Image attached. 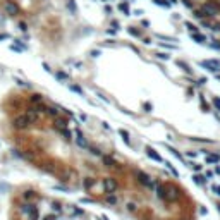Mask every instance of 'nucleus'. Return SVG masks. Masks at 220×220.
<instances>
[{
    "mask_svg": "<svg viewBox=\"0 0 220 220\" xmlns=\"http://www.w3.org/2000/svg\"><path fill=\"white\" fill-rule=\"evenodd\" d=\"M119 10L124 12V16H129V12H131L129 4H127V2H121V4H119Z\"/></svg>",
    "mask_w": 220,
    "mask_h": 220,
    "instance_id": "6e6552de",
    "label": "nucleus"
},
{
    "mask_svg": "<svg viewBox=\"0 0 220 220\" xmlns=\"http://www.w3.org/2000/svg\"><path fill=\"white\" fill-rule=\"evenodd\" d=\"M103 186H105V189L110 191V193H114V191L117 189V182L114 181V179H105V181H103Z\"/></svg>",
    "mask_w": 220,
    "mask_h": 220,
    "instance_id": "39448f33",
    "label": "nucleus"
},
{
    "mask_svg": "<svg viewBox=\"0 0 220 220\" xmlns=\"http://www.w3.org/2000/svg\"><path fill=\"white\" fill-rule=\"evenodd\" d=\"M213 105H215V107L220 110V98H215V100H213Z\"/></svg>",
    "mask_w": 220,
    "mask_h": 220,
    "instance_id": "a878e982",
    "label": "nucleus"
},
{
    "mask_svg": "<svg viewBox=\"0 0 220 220\" xmlns=\"http://www.w3.org/2000/svg\"><path fill=\"white\" fill-rule=\"evenodd\" d=\"M215 172H217V174H220V165H217V167H215Z\"/></svg>",
    "mask_w": 220,
    "mask_h": 220,
    "instance_id": "2f4dec72",
    "label": "nucleus"
},
{
    "mask_svg": "<svg viewBox=\"0 0 220 220\" xmlns=\"http://www.w3.org/2000/svg\"><path fill=\"white\" fill-rule=\"evenodd\" d=\"M155 4H158V5H164V7H168V5H170V4L167 2V0H155Z\"/></svg>",
    "mask_w": 220,
    "mask_h": 220,
    "instance_id": "6ab92c4d",
    "label": "nucleus"
},
{
    "mask_svg": "<svg viewBox=\"0 0 220 220\" xmlns=\"http://www.w3.org/2000/svg\"><path fill=\"white\" fill-rule=\"evenodd\" d=\"M191 36H193V40L198 41V43H205V41H206V36L199 35V33H194V35H191Z\"/></svg>",
    "mask_w": 220,
    "mask_h": 220,
    "instance_id": "9d476101",
    "label": "nucleus"
},
{
    "mask_svg": "<svg viewBox=\"0 0 220 220\" xmlns=\"http://www.w3.org/2000/svg\"><path fill=\"white\" fill-rule=\"evenodd\" d=\"M210 47H211V48H215V50H220V43H218V40H211Z\"/></svg>",
    "mask_w": 220,
    "mask_h": 220,
    "instance_id": "2eb2a0df",
    "label": "nucleus"
},
{
    "mask_svg": "<svg viewBox=\"0 0 220 220\" xmlns=\"http://www.w3.org/2000/svg\"><path fill=\"white\" fill-rule=\"evenodd\" d=\"M45 114H48V115H52V117H59V110H57V108H52V107H47Z\"/></svg>",
    "mask_w": 220,
    "mask_h": 220,
    "instance_id": "ddd939ff",
    "label": "nucleus"
},
{
    "mask_svg": "<svg viewBox=\"0 0 220 220\" xmlns=\"http://www.w3.org/2000/svg\"><path fill=\"white\" fill-rule=\"evenodd\" d=\"M217 162H220L218 155H208L206 156V164H217Z\"/></svg>",
    "mask_w": 220,
    "mask_h": 220,
    "instance_id": "f8f14e48",
    "label": "nucleus"
},
{
    "mask_svg": "<svg viewBox=\"0 0 220 220\" xmlns=\"http://www.w3.org/2000/svg\"><path fill=\"white\" fill-rule=\"evenodd\" d=\"M35 121H36V114L26 112V114H21V115H17L12 122H14V127H16V129H26L28 125H31Z\"/></svg>",
    "mask_w": 220,
    "mask_h": 220,
    "instance_id": "f257e3e1",
    "label": "nucleus"
},
{
    "mask_svg": "<svg viewBox=\"0 0 220 220\" xmlns=\"http://www.w3.org/2000/svg\"><path fill=\"white\" fill-rule=\"evenodd\" d=\"M201 9L206 12V17H215L217 14H220V2L218 0H208L203 4Z\"/></svg>",
    "mask_w": 220,
    "mask_h": 220,
    "instance_id": "f03ea898",
    "label": "nucleus"
},
{
    "mask_svg": "<svg viewBox=\"0 0 220 220\" xmlns=\"http://www.w3.org/2000/svg\"><path fill=\"white\" fill-rule=\"evenodd\" d=\"M55 125L59 129H65V127H67V121H65V119H60V117H55Z\"/></svg>",
    "mask_w": 220,
    "mask_h": 220,
    "instance_id": "1a4fd4ad",
    "label": "nucleus"
},
{
    "mask_svg": "<svg viewBox=\"0 0 220 220\" xmlns=\"http://www.w3.org/2000/svg\"><path fill=\"white\" fill-rule=\"evenodd\" d=\"M71 90L72 91H76V93H79V95H83V90L79 86H71Z\"/></svg>",
    "mask_w": 220,
    "mask_h": 220,
    "instance_id": "5701e85b",
    "label": "nucleus"
},
{
    "mask_svg": "<svg viewBox=\"0 0 220 220\" xmlns=\"http://www.w3.org/2000/svg\"><path fill=\"white\" fill-rule=\"evenodd\" d=\"M146 151H148V156H150V158H153L155 162H164V158H162V156H160L155 150H153V148L148 146V148H146Z\"/></svg>",
    "mask_w": 220,
    "mask_h": 220,
    "instance_id": "423d86ee",
    "label": "nucleus"
},
{
    "mask_svg": "<svg viewBox=\"0 0 220 220\" xmlns=\"http://www.w3.org/2000/svg\"><path fill=\"white\" fill-rule=\"evenodd\" d=\"M193 179H194V182H196V184H199V186L205 184V181H203V177H201V176H194Z\"/></svg>",
    "mask_w": 220,
    "mask_h": 220,
    "instance_id": "dca6fc26",
    "label": "nucleus"
},
{
    "mask_svg": "<svg viewBox=\"0 0 220 220\" xmlns=\"http://www.w3.org/2000/svg\"><path fill=\"white\" fill-rule=\"evenodd\" d=\"M127 31H129V35L136 36V38H139V36H141V35H139V31H136V29H134V28H129V29H127Z\"/></svg>",
    "mask_w": 220,
    "mask_h": 220,
    "instance_id": "f3484780",
    "label": "nucleus"
},
{
    "mask_svg": "<svg viewBox=\"0 0 220 220\" xmlns=\"http://www.w3.org/2000/svg\"><path fill=\"white\" fill-rule=\"evenodd\" d=\"M55 76H57V79H67V74L65 72H57Z\"/></svg>",
    "mask_w": 220,
    "mask_h": 220,
    "instance_id": "4be33fe9",
    "label": "nucleus"
},
{
    "mask_svg": "<svg viewBox=\"0 0 220 220\" xmlns=\"http://www.w3.org/2000/svg\"><path fill=\"white\" fill-rule=\"evenodd\" d=\"M125 2H131V0H125Z\"/></svg>",
    "mask_w": 220,
    "mask_h": 220,
    "instance_id": "473e14b6",
    "label": "nucleus"
},
{
    "mask_svg": "<svg viewBox=\"0 0 220 220\" xmlns=\"http://www.w3.org/2000/svg\"><path fill=\"white\" fill-rule=\"evenodd\" d=\"M60 133L65 136V139H71V131H67V129H60Z\"/></svg>",
    "mask_w": 220,
    "mask_h": 220,
    "instance_id": "aec40b11",
    "label": "nucleus"
},
{
    "mask_svg": "<svg viewBox=\"0 0 220 220\" xmlns=\"http://www.w3.org/2000/svg\"><path fill=\"white\" fill-rule=\"evenodd\" d=\"M213 189H215V193H217V194H218V196H220V186H215Z\"/></svg>",
    "mask_w": 220,
    "mask_h": 220,
    "instance_id": "cd10ccee",
    "label": "nucleus"
},
{
    "mask_svg": "<svg viewBox=\"0 0 220 220\" xmlns=\"http://www.w3.org/2000/svg\"><path fill=\"white\" fill-rule=\"evenodd\" d=\"M186 26L189 28V31H191V35H194V33H198V28L194 26V24H191V22H186Z\"/></svg>",
    "mask_w": 220,
    "mask_h": 220,
    "instance_id": "4468645a",
    "label": "nucleus"
},
{
    "mask_svg": "<svg viewBox=\"0 0 220 220\" xmlns=\"http://www.w3.org/2000/svg\"><path fill=\"white\" fill-rule=\"evenodd\" d=\"M31 102H33V103H40V102H41V96L40 95H33L31 96Z\"/></svg>",
    "mask_w": 220,
    "mask_h": 220,
    "instance_id": "a211bd4d",
    "label": "nucleus"
},
{
    "mask_svg": "<svg viewBox=\"0 0 220 220\" xmlns=\"http://www.w3.org/2000/svg\"><path fill=\"white\" fill-rule=\"evenodd\" d=\"M95 179H93V177H86V179H84V181H83V186H84V189H91V187H93V186H95Z\"/></svg>",
    "mask_w": 220,
    "mask_h": 220,
    "instance_id": "0eeeda50",
    "label": "nucleus"
},
{
    "mask_svg": "<svg viewBox=\"0 0 220 220\" xmlns=\"http://www.w3.org/2000/svg\"><path fill=\"white\" fill-rule=\"evenodd\" d=\"M105 10H107V12H110V14H112V7H110V5H105Z\"/></svg>",
    "mask_w": 220,
    "mask_h": 220,
    "instance_id": "c85d7f7f",
    "label": "nucleus"
},
{
    "mask_svg": "<svg viewBox=\"0 0 220 220\" xmlns=\"http://www.w3.org/2000/svg\"><path fill=\"white\" fill-rule=\"evenodd\" d=\"M5 38H9V35H0V40H5Z\"/></svg>",
    "mask_w": 220,
    "mask_h": 220,
    "instance_id": "7c9ffc66",
    "label": "nucleus"
},
{
    "mask_svg": "<svg viewBox=\"0 0 220 220\" xmlns=\"http://www.w3.org/2000/svg\"><path fill=\"white\" fill-rule=\"evenodd\" d=\"M201 65H203V67H206L208 71H211V72H217V71H220V60L208 59V60H203Z\"/></svg>",
    "mask_w": 220,
    "mask_h": 220,
    "instance_id": "7ed1b4c3",
    "label": "nucleus"
},
{
    "mask_svg": "<svg viewBox=\"0 0 220 220\" xmlns=\"http://www.w3.org/2000/svg\"><path fill=\"white\" fill-rule=\"evenodd\" d=\"M5 12L9 14V16H17L19 14V5L16 2H7L5 4Z\"/></svg>",
    "mask_w": 220,
    "mask_h": 220,
    "instance_id": "20e7f679",
    "label": "nucleus"
},
{
    "mask_svg": "<svg viewBox=\"0 0 220 220\" xmlns=\"http://www.w3.org/2000/svg\"><path fill=\"white\" fill-rule=\"evenodd\" d=\"M19 28H21L22 31H26V24H24V22H21V24H19Z\"/></svg>",
    "mask_w": 220,
    "mask_h": 220,
    "instance_id": "c756f323",
    "label": "nucleus"
},
{
    "mask_svg": "<svg viewBox=\"0 0 220 220\" xmlns=\"http://www.w3.org/2000/svg\"><path fill=\"white\" fill-rule=\"evenodd\" d=\"M177 65H181L182 69H186V71H187V65H186V64H184V62H177Z\"/></svg>",
    "mask_w": 220,
    "mask_h": 220,
    "instance_id": "bb28decb",
    "label": "nucleus"
},
{
    "mask_svg": "<svg viewBox=\"0 0 220 220\" xmlns=\"http://www.w3.org/2000/svg\"><path fill=\"white\" fill-rule=\"evenodd\" d=\"M67 7H69V9L72 10V12H76V5H74L72 0H69V2H67Z\"/></svg>",
    "mask_w": 220,
    "mask_h": 220,
    "instance_id": "412c9836",
    "label": "nucleus"
},
{
    "mask_svg": "<svg viewBox=\"0 0 220 220\" xmlns=\"http://www.w3.org/2000/svg\"><path fill=\"white\" fill-rule=\"evenodd\" d=\"M158 59H162V60H168V55L167 53H158Z\"/></svg>",
    "mask_w": 220,
    "mask_h": 220,
    "instance_id": "b1692460",
    "label": "nucleus"
},
{
    "mask_svg": "<svg viewBox=\"0 0 220 220\" xmlns=\"http://www.w3.org/2000/svg\"><path fill=\"white\" fill-rule=\"evenodd\" d=\"M119 133H121L122 139H124V141H125V145H129V146H131V139H129V133H127V131H124V129H121V131H119Z\"/></svg>",
    "mask_w": 220,
    "mask_h": 220,
    "instance_id": "9b49d317",
    "label": "nucleus"
},
{
    "mask_svg": "<svg viewBox=\"0 0 220 220\" xmlns=\"http://www.w3.org/2000/svg\"><path fill=\"white\" fill-rule=\"evenodd\" d=\"M193 168H194V170H196V172H199V170H201V165H199V164H193Z\"/></svg>",
    "mask_w": 220,
    "mask_h": 220,
    "instance_id": "393cba45",
    "label": "nucleus"
}]
</instances>
